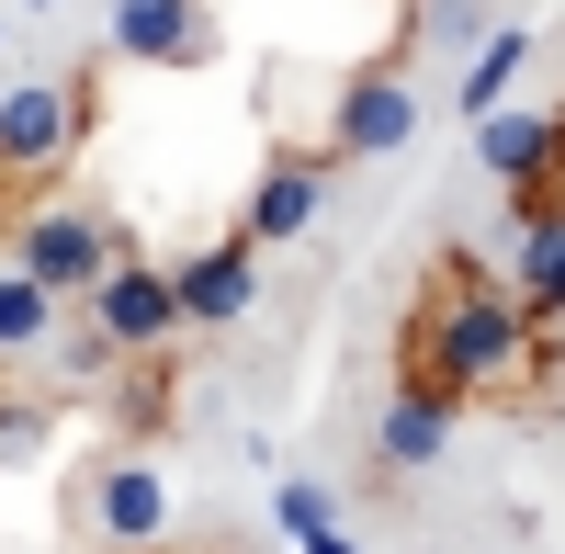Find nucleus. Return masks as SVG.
I'll return each mask as SVG.
<instances>
[{"instance_id": "f257e3e1", "label": "nucleus", "mask_w": 565, "mask_h": 554, "mask_svg": "<svg viewBox=\"0 0 565 554\" xmlns=\"http://www.w3.org/2000/svg\"><path fill=\"white\" fill-rule=\"evenodd\" d=\"M396 374L441 385L452 407H543V396H565V340H554V317L509 295V271L441 249L396 329Z\"/></svg>"}, {"instance_id": "f03ea898", "label": "nucleus", "mask_w": 565, "mask_h": 554, "mask_svg": "<svg viewBox=\"0 0 565 554\" xmlns=\"http://www.w3.org/2000/svg\"><path fill=\"white\" fill-rule=\"evenodd\" d=\"M90 125H103V57L45 68V79H0V181H12L23 204H45Z\"/></svg>"}, {"instance_id": "7ed1b4c3", "label": "nucleus", "mask_w": 565, "mask_h": 554, "mask_svg": "<svg viewBox=\"0 0 565 554\" xmlns=\"http://www.w3.org/2000/svg\"><path fill=\"white\" fill-rule=\"evenodd\" d=\"M0 249H12V271H34L57 306H90V284H103L136 238H125L114 204H90V193H45V204H23L12 226H0Z\"/></svg>"}, {"instance_id": "20e7f679", "label": "nucleus", "mask_w": 565, "mask_h": 554, "mask_svg": "<svg viewBox=\"0 0 565 554\" xmlns=\"http://www.w3.org/2000/svg\"><path fill=\"white\" fill-rule=\"evenodd\" d=\"M68 521L103 543V554H159L170 543V476L148 465V452H103V465L79 476Z\"/></svg>"}, {"instance_id": "39448f33", "label": "nucleus", "mask_w": 565, "mask_h": 554, "mask_svg": "<svg viewBox=\"0 0 565 554\" xmlns=\"http://www.w3.org/2000/svg\"><path fill=\"white\" fill-rule=\"evenodd\" d=\"M90 329H103L125 362H159V351H181V295H170V260H148V249H125L103 284H90Z\"/></svg>"}, {"instance_id": "423d86ee", "label": "nucleus", "mask_w": 565, "mask_h": 554, "mask_svg": "<svg viewBox=\"0 0 565 554\" xmlns=\"http://www.w3.org/2000/svg\"><path fill=\"white\" fill-rule=\"evenodd\" d=\"M407 136H418V79L396 57L385 68H351L340 90H328V136H317L328 159H396Z\"/></svg>"}, {"instance_id": "0eeeda50", "label": "nucleus", "mask_w": 565, "mask_h": 554, "mask_svg": "<svg viewBox=\"0 0 565 554\" xmlns=\"http://www.w3.org/2000/svg\"><path fill=\"white\" fill-rule=\"evenodd\" d=\"M328 148H271L260 159V181H249V204H238V238L249 249H295L306 226H317V204H328Z\"/></svg>"}, {"instance_id": "6e6552de", "label": "nucleus", "mask_w": 565, "mask_h": 554, "mask_svg": "<svg viewBox=\"0 0 565 554\" xmlns=\"http://www.w3.org/2000/svg\"><path fill=\"white\" fill-rule=\"evenodd\" d=\"M170 295H181V329H238V317L260 306V249L226 226V238H204V249L170 260Z\"/></svg>"}, {"instance_id": "1a4fd4ad", "label": "nucleus", "mask_w": 565, "mask_h": 554, "mask_svg": "<svg viewBox=\"0 0 565 554\" xmlns=\"http://www.w3.org/2000/svg\"><path fill=\"white\" fill-rule=\"evenodd\" d=\"M103 45L125 68H215V12L204 0H114Z\"/></svg>"}, {"instance_id": "9d476101", "label": "nucleus", "mask_w": 565, "mask_h": 554, "mask_svg": "<svg viewBox=\"0 0 565 554\" xmlns=\"http://www.w3.org/2000/svg\"><path fill=\"white\" fill-rule=\"evenodd\" d=\"M452 430H463V407H452L441 385L396 374V396L373 407V465H385V476H418V465H441V452H452Z\"/></svg>"}, {"instance_id": "9b49d317", "label": "nucleus", "mask_w": 565, "mask_h": 554, "mask_svg": "<svg viewBox=\"0 0 565 554\" xmlns=\"http://www.w3.org/2000/svg\"><path fill=\"white\" fill-rule=\"evenodd\" d=\"M509 295L565 329V204H543V215L509 226Z\"/></svg>"}, {"instance_id": "f8f14e48", "label": "nucleus", "mask_w": 565, "mask_h": 554, "mask_svg": "<svg viewBox=\"0 0 565 554\" xmlns=\"http://www.w3.org/2000/svg\"><path fill=\"white\" fill-rule=\"evenodd\" d=\"M57 329H68V306L45 295L34 271H12V260H0V362H34Z\"/></svg>"}, {"instance_id": "ddd939ff", "label": "nucleus", "mask_w": 565, "mask_h": 554, "mask_svg": "<svg viewBox=\"0 0 565 554\" xmlns=\"http://www.w3.org/2000/svg\"><path fill=\"white\" fill-rule=\"evenodd\" d=\"M521 68H532V34H521V23H487V45L463 57V125H487V114L509 103V79H521Z\"/></svg>"}, {"instance_id": "4468645a", "label": "nucleus", "mask_w": 565, "mask_h": 554, "mask_svg": "<svg viewBox=\"0 0 565 554\" xmlns=\"http://www.w3.org/2000/svg\"><path fill=\"white\" fill-rule=\"evenodd\" d=\"M45 351H57V374H68L79 396H90V385H114V374H125V351H114L103 329H90V317H79V306H68V329H57V340H45Z\"/></svg>"}, {"instance_id": "2eb2a0df", "label": "nucleus", "mask_w": 565, "mask_h": 554, "mask_svg": "<svg viewBox=\"0 0 565 554\" xmlns=\"http://www.w3.org/2000/svg\"><path fill=\"white\" fill-rule=\"evenodd\" d=\"M57 441V396H0V465H45Z\"/></svg>"}, {"instance_id": "dca6fc26", "label": "nucleus", "mask_w": 565, "mask_h": 554, "mask_svg": "<svg viewBox=\"0 0 565 554\" xmlns=\"http://www.w3.org/2000/svg\"><path fill=\"white\" fill-rule=\"evenodd\" d=\"M271 521H282V543H306V532H340V498H328L317 476H282V487H271Z\"/></svg>"}, {"instance_id": "f3484780", "label": "nucleus", "mask_w": 565, "mask_h": 554, "mask_svg": "<svg viewBox=\"0 0 565 554\" xmlns=\"http://www.w3.org/2000/svg\"><path fill=\"white\" fill-rule=\"evenodd\" d=\"M295 554H362V543H351V532H306Z\"/></svg>"}, {"instance_id": "a211bd4d", "label": "nucleus", "mask_w": 565, "mask_h": 554, "mask_svg": "<svg viewBox=\"0 0 565 554\" xmlns=\"http://www.w3.org/2000/svg\"><path fill=\"white\" fill-rule=\"evenodd\" d=\"M159 554H170V543H159ZM193 554H226V543H193Z\"/></svg>"}, {"instance_id": "6ab92c4d", "label": "nucleus", "mask_w": 565, "mask_h": 554, "mask_svg": "<svg viewBox=\"0 0 565 554\" xmlns=\"http://www.w3.org/2000/svg\"><path fill=\"white\" fill-rule=\"evenodd\" d=\"M23 12H45V0H23Z\"/></svg>"}]
</instances>
